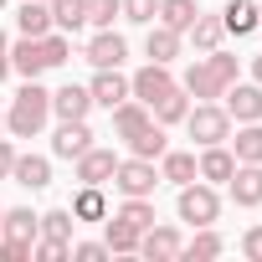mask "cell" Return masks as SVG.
<instances>
[{
    "mask_svg": "<svg viewBox=\"0 0 262 262\" xmlns=\"http://www.w3.org/2000/svg\"><path fill=\"white\" fill-rule=\"evenodd\" d=\"M180 231L175 226H144L139 231V257H149V262H170V257H180Z\"/></svg>",
    "mask_w": 262,
    "mask_h": 262,
    "instance_id": "obj_8",
    "label": "cell"
},
{
    "mask_svg": "<svg viewBox=\"0 0 262 262\" xmlns=\"http://www.w3.org/2000/svg\"><path fill=\"white\" fill-rule=\"evenodd\" d=\"M144 57L149 62H175L180 57V31H170V26H149V41H144Z\"/></svg>",
    "mask_w": 262,
    "mask_h": 262,
    "instance_id": "obj_25",
    "label": "cell"
},
{
    "mask_svg": "<svg viewBox=\"0 0 262 262\" xmlns=\"http://www.w3.org/2000/svg\"><path fill=\"white\" fill-rule=\"evenodd\" d=\"M6 57H11V72H21V77H41V72H47L41 41H36V36H21L16 47H6Z\"/></svg>",
    "mask_w": 262,
    "mask_h": 262,
    "instance_id": "obj_18",
    "label": "cell"
},
{
    "mask_svg": "<svg viewBox=\"0 0 262 262\" xmlns=\"http://www.w3.org/2000/svg\"><path fill=\"white\" fill-rule=\"evenodd\" d=\"M82 149H93V128H88V118H62V128L52 134V155H57V160H77Z\"/></svg>",
    "mask_w": 262,
    "mask_h": 262,
    "instance_id": "obj_7",
    "label": "cell"
},
{
    "mask_svg": "<svg viewBox=\"0 0 262 262\" xmlns=\"http://www.w3.org/2000/svg\"><path fill=\"white\" fill-rule=\"evenodd\" d=\"M0 211H6V206H0Z\"/></svg>",
    "mask_w": 262,
    "mask_h": 262,
    "instance_id": "obj_48",
    "label": "cell"
},
{
    "mask_svg": "<svg viewBox=\"0 0 262 262\" xmlns=\"http://www.w3.org/2000/svg\"><path fill=\"white\" fill-rule=\"evenodd\" d=\"M185 128H190V139L206 149V144H226L231 139V118H226V108L221 103H195L190 113H185Z\"/></svg>",
    "mask_w": 262,
    "mask_h": 262,
    "instance_id": "obj_2",
    "label": "cell"
},
{
    "mask_svg": "<svg viewBox=\"0 0 262 262\" xmlns=\"http://www.w3.org/2000/svg\"><path fill=\"white\" fill-rule=\"evenodd\" d=\"M221 252H226V242H221V236H216L211 226H201V231H195V236H190V242L180 247V257H190V262H195V257L206 262V257H221Z\"/></svg>",
    "mask_w": 262,
    "mask_h": 262,
    "instance_id": "obj_31",
    "label": "cell"
},
{
    "mask_svg": "<svg viewBox=\"0 0 262 262\" xmlns=\"http://www.w3.org/2000/svg\"><path fill=\"white\" fill-rule=\"evenodd\" d=\"M113 185H118L123 195H155V185H160V170H155V160L128 155V160H118V170H113Z\"/></svg>",
    "mask_w": 262,
    "mask_h": 262,
    "instance_id": "obj_4",
    "label": "cell"
},
{
    "mask_svg": "<svg viewBox=\"0 0 262 262\" xmlns=\"http://www.w3.org/2000/svg\"><path fill=\"white\" fill-rule=\"evenodd\" d=\"M231 155H236V165H262V118L236 128V139H231Z\"/></svg>",
    "mask_w": 262,
    "mask_h": 262,
    "instance_id": "obj_24",
    "label": "cell"
},
{
    "mask_svg": "<svg viewBox=\"0 0 262 262\" xmlns=\"http://www.w3.org/2000/svg\"><path fill=\"white\" fill-rule=\"evenodd\" d=\"M72 216H77V221H103V216H108L103 185H82V190H77V201H72Z\"/></svg>",
    "mask_w": 262,
    "mask_h": 262,
    "instance_id": "obj_30",
    "label": "cell"
},
{
    "mask_svg": "<svg viewBox=\"0 0 262 262\" xmlns=\"http://www.w3.org/2000/svg\"><path fill=\"white\" fill-rule=\"evenodd\" d=\"M231 170H236V155H231L226 144H206V149H201V160H195V175H201L206 185H226V180H231Z\"/></svg>",
    "mask_w": 262,
    "mask_h": 262,
    "instance_id": "obj_10",
    "label": "cell"
},
{
    "mask_svg": "<svg viewBox=\"0 0 262 262\" xmlns=\"http://www.w3.org/2000/svg\"><path fill=\"white\" fill-rule=\"evenodd\" d=\"M170 88H175V77H170V67H165V62H149V67H139L134 77H128V98H139L144 108H155Z\"/></svg>",
    "mask_w": 262,
    "mask_h": 262,
    "instance_id": "obj_6",
    "label": "cell"
},
{
    "mask_svg": "<svg viewBox=\"0 0 262 262\" xmlns=\"http://www.w3.org/2000/svg\"><path fill=\"white\" fill-rule=\"evenodd\" d=\"M128 149H134L139 160H160L170 144H165V123H144L139 134H128Z\"/></svg>",
    "mask_w": 262,
    "mask_h": 262,
    "instance_id": "obj_28",
    "label": "cell"
},
{
    "mask_svg": "<svg viewBox=\"0 0 262 262\" xmlns=\"http://www.w3.org/2000/svg\"><path fill=\"white\" fill-rule=\"evenodd\" d=\"M6 77H11V57H6V52H0V82H6Z\"/></svg>",
    "mask_w": 262,
    "mask_h": 262,
    "instance_id": "obj_43",
    "label": "cell"
},
{
    "mask_svg": "<svg viewBox=\"0 0 262 262\" xmlns=\"http://www.w3.org/2000/svg\"><path fill=\"white\" fill-rule=\"evenodd\" d=\"M11 165H16V144L0 139V180H11Z\"/></svg>",
    "mask_w": 262,
    "mask_h": 262,
    "instance_id": "obj_42",
    "label": "cell"
},
{
    "mask_svg": "<svg viewBox=\"0 0 262 262\" xmlns=\"http://www.w3.org/2000/svg\"><path fill=\"white\" fill-rule=\"evenodd\" d=\"M242 252H247L252 262H262V226H252V231L242 236Z\"/></svg>",
    "mask_w": 262,
    "mask_h": 262,
    "instance_id": "obj_41",
    "label": "cell"
},
{
    "mask_svg": "<svg viewBox=\"0 0 262 262\" xmlns=\"http://www.w3.org/2000/svg\"><path fill=\"white\" fill-rule=\"evenodd\" d=\"M118 216H123V221H134V226L144 231V226H155V201H149V195H123Z\"/></svg>",
    "mask_w": 262,
    "mask_h": 262,
    "instance_id": "obj_33",
    "label": "cell"
},
{
    "mask_svg": "<svg viewBox=\"0 0 262 262\" xmlns=\"http://www.w3.org/2000/svg\"><path fill=\"white\" fill-rule=\"evenodd\" d=\"M16 26H21V36H47L52 31V6H47V0H21Z\"/></svg>",
    "mask_w": 262,
    "mask_h": 262,
    "instance_id": "obj_23",
    "label": "cell"
},
{
    "mask_svg": "<svg viewBox=\"0 0 262 262\" xmlns=\"http://www.w3.org/2000/svg\"><path fill=\"white\" fill-rule=\"evenodd\" d=\"M47 113H52V93L36 82V77H26V88L16 93V103H11V113H6V128L16 139H36L41 128H47Z\"/></svg>",
    "mask_w": 262,
    "mask_h": 262,
    "instance_id": "obj_1",
    "label": "cell"
},
{
    "mask_svg": "<svg viewBox=\"0 0 262 262\" xmlns=\"http://www.w3.org/2000/svg\"><path fill=\"white\" fill-rule=\"evenodd\" d=\"M36 41H41V62H47V67H62V62H67V52H72L67 31H57V26H52L47 36H36Z\"/></svg>",
    "mask_w": 262,
    "mask_h": 262,
    "instance_id": "obj_34",
    "label": "cell"
},
{
    "mask_svg": "<svg viewBox=\"0 0 262 262\" xmlns=\"http://www.w3.org/2000/svg\"><path fill=\"white\" fill-rule=\"evenodd\" d=\"M57 31H82L88 26V0H47Z\"/></svg>",
    "mask_w": 262,
    "mask_h": 262,
    "instance_id": "obj_29",
    "label": "cell"
},
{
    "mask_svg": "<svg viewBox=\"0 0 262 262\" xmlns=\"http://www.w3.org/2000/svg\"><path fill=\"white\" fill-rule=\"evenodd\" d=\"M93 103H103V108H118L123 98H128V77L118 72V67H98V77H93Z\"/></svg>",
    "mask_w": 262,
    "mask_h": 262,
    "instance_id": "obj_14",
    "label": "cell"
},
{
    "mask_svg": "<svg viewBox=\"0 0 262 262\" xmlns=\"http://www.w3.org/2000/svg\"><path fill=\"white\" fill-rule=\"evenodd\" d=\"M190 36H195L201 52H216L221 36H226V26H221V16H195V21H190Z\"/></svg>",
    "mask_w": 262,
    "mask_h": 262,
    "instance_id": "obj_32",
    "label": "cell"
},
{
    "mask_svg": "<svg viewBox=\"0 0 262 262\" xmlns=\"http://www.w3.org/2000/svg\"><path fill=\"white\" fill-rule=\"evenodd\" d=\"M206 62H211V72H216V77H221V82H226V88H231V82H236V57H231V52H211V57H206Z\"/></svg>",
    "mask_w": 262,
    "mask_h": 262,
    "instance_id": "obj_38",
    "label": "cell"
},
{
    "mask_svg": "<svg viewBox=\"0 0 262 262\" xmlns=\"http://www.w3.org/2000/svg\"><path fill=\"white\" fill-rule=\"evenodd\" d=\"M31 257H41V262H62V257H67V242H52V236H41V242L31 247Z\"/></svg>",
    "mask_w": 262,
    "mask_h": 262,
    "instance_id": "obj_39",
    "label": "cell"
},
{
    "mask_svg": "<svg viewBox=\"0 0 262 262\" xmlns=\"http://www.w3.org/2000/svg\"><path fill=\"white\" fill-rule=\"evenodd\" d=\"M226 185H231L236 206H262V165H236Z\"/></svg>",
    "mask_w": 262,
    "mask_h": 262,
    "instance_id": "obj_15",
    "label": "cell"
},
{
    "mask_svg": "<svg viewBox=\"0 0 262 262\" xmlns=\"http://www.w3.org/2000/svg\"><path fill=\"white\" fill-rule=\"evenodd\" d=\"M108 113H113V134H118V139H128V134H139L144 123H155V113H149L139 98H123V103L108 108Z\"/></svg>",
    "mask_w": 262,
    "mask_h": 262,
    "instance_id": "obj_17",
    "label": "cell"
},
{
    "mask_svg": "<svg viewBox=\"0 0 262 262\" xmlns=\"http://www.w3.org/2000/svg\"><path fill=\"white\" fill-rule=\"evenodd\" d=\"M160 180H170V185L201 180V175H195V155H190V149H165V155H160Z\"/></svg>",
    "mask_w": 262,
    "mask_h": 262,
    "instance_id": "obj_21",
    "label": "cell"
},
{
    "mask_svg": "<svg viewBox=\"0 0 262 262\" xmlns=\"http://www.w3.org/2000/svg\"><path fill=\"white\" fill-rule=\"evenodd\" d=\"M149 113H155V123H185V113H190V93L175 82V88H170V93H165Z\"/></svg>",
    "mask_w": 262,
    "mask_h": 262,
    "instance_id": "obj_27",
    "label": "cell"
},
{
    "mask_svg": "<svg viewBox=\"0 0 262 262\" xmlns=\"http://www.w3.org/2000/svg\"><path fill=\"white\" fill-rule=\"evenodd\" d=\"M252 82H262V57H252Z\"/></svg>",
    "mask_w": 262,
    "mask_h": 262,
    "instance_id": "obj_44",
    "label": "cell"
},
{
    "mask_svg": "<svg viewBox=\"0 0 262 262\" xmlns=\"http://www.w3.org/2000/svg\"><path fill=\"white\" fill-rule=\"evenodd\" d=\"M77 262H103L108 257V242H77V247H67Z\"/></svg>",
    "mask_w": 262,
    "mask_h": 262,
    "instance_id": "obj_40",
    "label": "cell"
},
{
    "mask_svg": "<svg viewBox=\"0 0 262 262\" xmlns=\"http://www.w3.org/2000/svg\"><path fill=\"white\" fill-rule=\"evenodd\" d=\"M0 6H6V0H0Z\"/></svg>",
    "mask_w": 262,
    "mask_h": 262,
    "instance_id": "obj_47",
    "label": "cell"
},
{
    "mask_svg": "<svg viewBox=\"0 0 262 262\" xmlns=\"http://www.w3.org/2000/svg\"><path fill=\"white\" fill-rule=\"evenodd\" d=\"M113 16H123V0H88V26L108 31V26H113Z\"/></svg>",
    "mask_w": 262,
    "mask_h": 262,
    "instance_id": "obj_36",
    "label": "cell"
},
{
    "mask_svg": "<svg viewBox=\"0 0 262 262\" xmlns=\"http://www.w3.org/2000/svg\"><path fill=\"white\" fill-rule=\"evenodd\" d=\"M0 52H6V31H0Z\"/></svg>",
    "mask_w": 262,
    "mask_h": 262,
    "instance_id": "obj_45",
    "label": "cell"
},
{
    "mask_svg": "<svg viewBox=\"0 0 262 262\" xmlns=\"http://www.w3.org/2000/svg\"><path fill=\"white\" fill-rule=\"evenodd\" d=\"M221 108L231 123H257L262 118V82H231L221 93Z\"/></svg>",
    "mask_w": 262,
    "mask_h": 262,
    "instance_id": "obj_5",
    "label": "cell"
},
{
    "mask_svg": "<svg viewBox=\"0 0 262 262\" xmlns=\"http://www.w3.org/2000/svg\"><path fill=\"white\" fill-rule=\"evenodd\" d=\"M11 180L26 185V190H47V185H52V160H47V155H16Z\"/></svg>",
    "mask_w": 262,
    "mask_h": 262,
    "instance_id": "obj_13",
    "label": "cell"
},
{
    "mask_svg": "<svg viewBox=\"0 0 262 262\" xmlns=\"http://www.w3.org/2000/svg\"><path fill=\"white\" fill-rule=\"evenodd\" d=\"M0 236L36 242V236H41V216H36L31 206H11V211H0Z\"/></svg>",
    "mask_w": 262,
    "mask_h": 262,
    "instance_id": "obj_16",
    "label": "cell"
},
{
    "mask_svg": "<svg viewBox=\"0 0 262 262\" xmlns=\"http://www.w3.org/2000/svg\"><path fill=\"white\" fill-rule=\"evenodd\" d=\"M195 16H201V6H195V0H160V16H155V21H160V26H170V31H180V36H185V31H190V21H195Z\"/></svg>",
    "mask_w": 262,
    "mask_h": 262,
    "instance_id": "obj_26",
    "label": "cell"
},
{
    "mask_svg": "<svg viewBox=\"0 0 262 262\" xmlns=\"http://www.w3.org/2000/svg\"><path fill=\"white\" fill-rule=\"evenodd\" d=\"M221 26H226L231 36H247V31H257V26H262V16H257V0H226Z\"/></svg>",
    "mask_w": 262,
    "mask_h": 262,
    "instance_id": "obj_22",
    "label": "cell"
},
{
    "mask_svg": "<svg viewBox=\"0 0 262 262\" xmlns=\"http://www.w3.org/2000/svg\"><path fill=\"white\" fill-rule=\"evenodd\" d=\"M93 67H123V57H128V41L108 26V31H98L93 41H88V52H82Z\"/></svg>",
    "mask_w": 262,
    "mask_h": 262,
    "instance_id": "obj_11",
    "label": "cell"
},
{
    "mask_svg": "<svg viewBox=\"0 0 262 262\" xmlns=\"http://www.w3.org/2000/svg\"><path fill=\"white\" fill-rule=\"evenodd\" d=\"M175 211H180V221H190V226H211V221L221 216V201H216V190H211L206 180H190V185H180Z\"/></svg>",
    "mask_w": 262,
    "mask_h": 262,
    "instance_id": "obj_3",
    "label": "cell"
},
{
    "mask_svg": "<svg viewBox=\"0 0 262 262\" xmlns=\"http://www.w3.org/2000/svg\"><path fill=\"white\" fill-rule=\"evenodd\" d=\"M108 226H103V242H108V252H118V257H134L139 252V226L134 221H123V216H103Z\"/></svg>",
    "mask_w": 262,
    "mask_h": 262,
    "instance_id": "obj_19",
    "label": "cell"
},
{
    "mask_svg": "<svg viewBox=\"0 0 262 262\" xmlns=\"http://www.w3.org/2000/svg\"><path fill=\"white\" fill-rule=\"evenodd\" d=\"M160 16V0H123V21H134V26H155Z\"/></svg>",
    "mask_w": 262,
    "mask_h": 262,
    "instance_id": "obj_37",
    "label": "cell"
},
{
    "mask_svg": "<svg viewBox=\"0 0 262 262\" xmlns=\"http://www.w3.org/2000/svg\"><path fill=\"white\" fill-rule=\"evenodd\" d=\"M72 226H77L72 211H47L41 216V236H52V242H72Z\"/></svg>",
    "mask_w": 262,
    "mask_h": 262,
    "instance_id": "obj_35",
    "label": "cell"
},
{
    "mask_svg": "<svg viewBox=\"0 0 262 262\" xmlns=\"http://www.w3.org/2000/svg\"><path fill=\"white\" fill-rule=\"evenodd\" d=\"M113 170H118V155H113V149H98V144H93V149L77 155V180H82V185H108Z\"/></svg>",
    "mask_w": 262,
    "mask_h": 262,
    "instance_id": "obj_9",
    "label": "cell"
},
{
    "mask_svg": "<svg viewBox=\"0 0 262 262\" xmlns=\"http://www.w3.org/2000/svg\"><path fill=\"white\" fill-rule=\"evenodd\" d=\"M0 128H6V113H0Z\"/></svg>",
    "mask_w": 262,
    "mask_h": 262,
    "instance_id": "obj_46",
    "label": "cell"
},
{
    "mask_svg": "<svg viewBox=\"0 0 262 262\" xmlns=\"http://www.w3.org/2000/svg\"><path fill=\"white\" fill-rule=\"evenodd\" d=\"M88 108H93V93L77 88V82H67V88L52 93V113L57 118H88Z\"/></svg>",
    "mask_w": 262,
    "mask_h": 262,
    "instance_id": "obj_20",
    "label": "cell"
},
{
    "mask_svg": "<svg viewBox=\"0 0 262 262\" xmlns=\"http://www.w3.org/2000/svg\"><path fill=\"white\" fill-rule=\"evenodd\" d=\"M180 88H185V93H190L195 103H211V98H221V93H226V82H221V77L211 72V62H190V67H185V82H180Z\"/></svg>",
    "mask_w": 262,
    "mask_h": 262,
    "instance_id": "obj_12",
    "label": "cell"
}]
</instances>
